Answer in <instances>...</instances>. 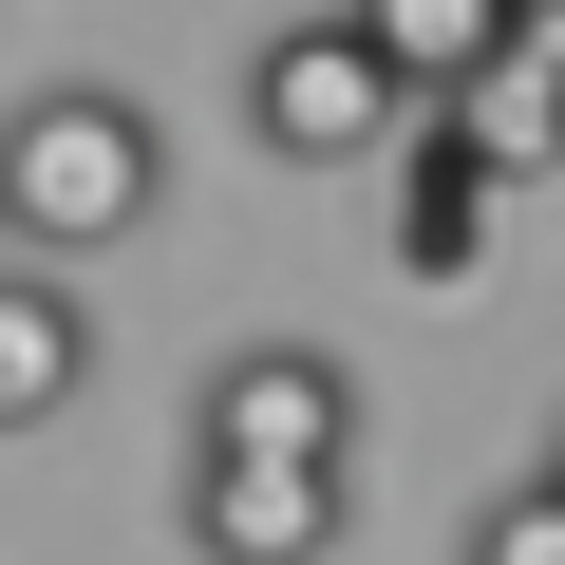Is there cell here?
<instances>
[{"label": "cell", "mask_w": 565, "mask_h": 565, "mask_svg": "<svg viewBox=\"0 0 565 565\" xmlns=\"http://www.w3.org/2000/svg\"><path fill=\"white\" fill-rule=\"evenodd\" d=\"M359 20H377V57H396L415 95H452L471 57H509V39H527V0H359Z\"/></svg>", "instance_id": "obj_8"}, {"label": "cell", "mask_w": 565, "mask_h": 565, "mask_svg": "<svg viewBox=\"0 0 565 565\" xmlns=\"http://www.w3.org/2000/svg\"><path fill=\"white\" fill-rule=\"evenodd\" d=\"M340 527H359V490L302 471V452H189V546L207 565H321Z\"/></svg>", "instance_id": "obj_4"}, {"label": "cell", "mask_w": 565, "mask_h": 565, "mask_svg": "<svg viewBox=\"0 0 565 565\" xmlns=\"http://www.w3.org/2000/svg\"><path fill=\"white\" fill-rule=\"evenodd\" d=\"M452 565H565V471H527V490H490V509L452 527Z\"/></svg>", "instance_id": "obj_9"}, {"label": "cell", "mask_w": 565, "mask_h": 565, "mask_svg": "<svg viewBox=\"0 0 565 565\" xmlns=\"http://www.w3.org/2000/svg\"><path fill=\"white\" fill-rule=\"evenodd\" d=\"M527 20H565V0H527Z\"/></svg>", "instance_id": "obj_10"}, {"label": "cell", "mask_w": 565, "mask_h": 565, "mask_svg": "<svg viewBox=\"0 0 565 565\" xmlns=\"http://www.w3.org/2000/svg\"><path fill=\"white\" fill-rule=\"evenodd\" d=\"M490 207H509V170H490L452 114H415V132H396V226H377L396 282H471V264H490Z\"/></svg>", "instance_id": "obj_5"}, {"label": "cell", "mask_w": 565, "mask_h": 565, "mask_svg": "<svg viewBox=\"0 0 565 565\" xmlns=\"http://www.w3.org/2000/svg\"><path fill=\"white\" fill-rule=\"evenodd\" d=\"M0 245H20V226H0Z\"/></svg>", "instance_id": "obj_12"}, {"label": "cell", "mask_w": 565, "mask_h": 565, "mask_svg": "<svg viewBox=\"0 0 565 565\" xmlns=\"http://www.w3.org/2000/svg\"><path fill=\"white\" fill-rule=\"evenodd\" d=\"M434 114H452V132H471V151H490L509 189H527V170H565V39L527 20V39H509V57H471V76H452Z\"/></svg>", "instance_id": "obj_7"}, {"label": "cell", "mask_w": 565, "mask_h": 565, "mask_svg": "<svg viewBox=\"0 0 565 565\" xmlns=\"http://www.w3.org/2000/svg\"><path fill=\"white\" fill-rule=\"evenodd\" d=\"M76 396H95V302L39 245H0V434H57Z\"/></svg>", "instance_id": "obj_6"}, {"label": "cell", "mask_w": 565, "mask_h": 565, "mask_svg": "<svg viewBox=\"0 0 565 565\" xmlns=\"http://www.w3.org/2000/svg\"><path fill=\"white\" fill-rule=\"evenodd\" d=\"M546 471H565V434H546Z\"/></svg>", "instance_id": "obj_11"}, {"label": "cell", "mask_w": 565, "mask_h": 565, "mask_svg": "<svg viewBox=\"0 0 565 565\" xmlns=\"http://www.w3.org/2000/svg\"><path fill=\"white\" fill-rule=\"evenodd\" d=\"M170 207V114L114 95V76H57L0 114V226H20L39 264H95V245H151Z\"/></svg>", "instance_id": "obj_1"}, {"label": "cell", "mask_w": 565, "mask_h": 565, "mask_svg": "<svg viewBox=\"0 0 565 565\" xmlns=\"http://www.w3.org/2000/svg\"><path fill=\"white\" fill-rule=\"evenodd\" d=\"M434 95L377 57V20L340 0V20H282V39H245V132L282 151V170H359V151H396Z\"/></svg>", "instance_id": "obj_2"}, {"label": "cell", "mask_w": 565, "mask_h": 565, "mask_svg": "<svg viewBox=\"0 0 565 565\" xmlns=\"http://www.w3.org/2000/svg\"><path fill=\"white\" fill-rule=\"evenodd\" d=\"M189 452H302V471H359V359H340V340H226L207 396H189Z\"/></svg>", "instance_id": "obj_3"}, {"label": "cell", "mask_w": 565, "mask_h": 565, "mask_svg": "<svg viewBox=\"0 0 565 565\" xmlns=\"http://www.w3.org/2000/svg\"><path fill=\"white\" fill-rule=\"evenodd\" d=\"M546 39H565V20H546Z\"/></svg>", "instance_id": "obj_13"}]
</instances>
